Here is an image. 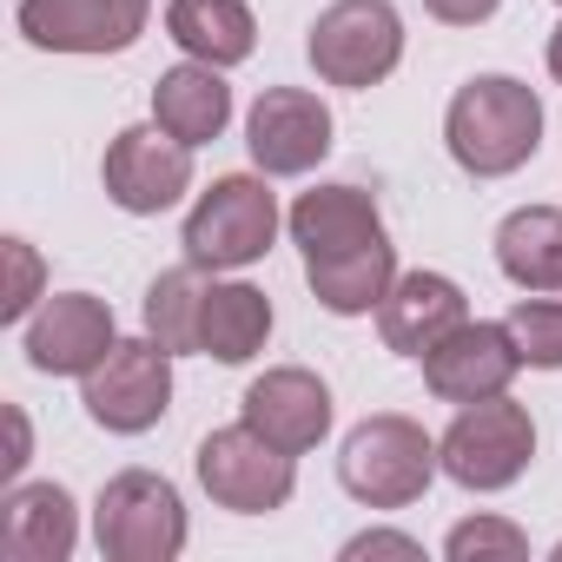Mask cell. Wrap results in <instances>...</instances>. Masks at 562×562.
<instances>
[{"label":"cell","mask_w":562,"mask_h":562,"mask_svg":"<svg viewBox=\"0 0 562 562\" xmlns=\"http://www.w3.org/2000/svg\"><path fill=\"white\" fill-rule=\"evenodd\" d=\"M424 8L443 21V27H476V21H490L503 0H424Z\"/></svg>","instance_id":"484cf974"},{"label":"cell","mask_w":562,"mask_h":562,"mask_svg":"<svg viewBox=\"0 0 562 562\" xmlns=\"http://www.w3.org/2000/svg\"><path fill=\"white\" fill-rule=\"evenodd\" d=\"M172 404V351L153 345V338H133V345H113L93 371H87V417L120 430V437H139L166 417Z\"/></svg>","instance_id":"9c48e42d"},{"label":"cell","mask_w":562,"mask_h":562,"mask_svg":"<svg viewBox=\"0 0 562 562\" xmlns=\"http://www.w3.org/2000/svg\"><path fill=\"white\" fill-rule=\"evenodd\" d=\"M516 364H522V351H516L509 325H457L437 351H424V384L443 404H483V397L509 391Z\"/></svg>","instance_id":"4fadbf2b"},{"label":"cell","mask_w":562,"mask_h":562,"mask_svg":"<svg viewBox=\"0 0 562 562\" xmlns=\"http://www.w3.org/2000/svg\"><path fill=\"white\" fill-rule=\"evenodd\" d=\"M93 536H100V555H113V562H172L186 549L179 490L153 470H120L100 490Z\"/></svg>","instance_id":"277c9868"},{"label":"cell","mask_w":562,"mask_h":562,"mask_svg":"<svg viewBox=\"0 0 562 562\" xmlns=\"http://www.w3.org/2000/svg\"><path fill=\"white\" fill-rule=\"evenodd\" d=\"M443 139H450V159L463 172L503 179V172H516L542 146V100L522 80H509V74H483V80H470L450 100Z\"/></svg>","instance_id":"7a4b0ae2"},{"label":"cell","mask_w":562,"mask_h":562,"mask_svg":"<svg viewBox=\"0 0 562 562\" xmlns=\"http://www.w3.org/2000/svg\"><path fill=\"white\" fill-rule=\"evenodd\" d=\"M536 457V424L522 404L509 397H483V404H463V417L443 430L437 443V463L450 483L463 490H509Z\"/></svg>","instance_id":"5b68a950"},{"label":"cell","mask_w":562,"mask_h":562,"mask_svg":"<svg viewBox=\"0 0 562 562\" xmlns=\"http://www.w3.org/2000/svg\"><path fill=\"white\" fill-rule=\"evenodd\" d=\"M153 120L172 133V139H186V146H205V139H218L225 133V120H232V87L218 80V67H172V74H159V87H153Z\"/></svg>","instance_id":"ac0fdd59"},{"label":"cell","mask_w":562,"mask_h":562,"mask_svg":"<svg viewBox=\"0 0 562 562\" xmlns=\"http://www.w3.org/2000/svg\"><path fill=\"white\" fill-rule=\"evenodd\" d=\"M555 555H562V549H555Z\"/></svg>","instance_id":"f1b7e54d"},{"label":"cell","mask_w":562,"mask_h":562,"mask_svg":"<svg viewBox=\"0 0 562 562\" xmlns=\"http://www.w3.org/2000/svg\"><path fill=\"white\" fill-rule=\"evenodd\" d=\"M245 424H251L265 443L305 457V450L331 430V391H325L312 371H299V364L265 371V378L245 391Z\"/></svg>","instance_id":"9a60e30c"},{"label":"cell","mask_w":562,"mask_h":562,"mask_svg":"<svg viewBox=\"0 0 562 562\" xmlns=\"http://www.w3.org/2000/svg\"><path fill=\"white\" fill-rule=\"evenodd\" d=\"M450 562H470V555H522L529 542H522V529H509V522H463V529H450Z\"/></svg>","instance_id":"cb8c5ba5"},{"label":"cell","mask_w":562,"mask_h":562,"mask_svg":"<svg viewBox=\"0 0 562 562\" xmlns=\"http://www.w3.org/2000/svg\"><path fill=\"white\" fill-rule=\"evenodd\" d=\"M503 325H509L522 364H536V371H562V305H555V299H529V305H516Z\"/></svg>","instance_id":"603a6c76"},{"label":"cell","mask_w":562,"mask_h":562,"mask_svg":"<svg viewBox=\"0 0 562 562\" xmlns=\"http://www.w3.org/2000/svg\"><path fill=\"white\" fill-rule=\"evenodd\" d=\"M271 338V299L251 285H205V312H199V351L218 364H245L258 358Z\"/></svg>","instance_id":"44dd1931"},{"label":"cell","mask_w":562,"mask_h":562,"mask_svg":"<svg viewBox=\"0 0 562 562\" xmlns=\"http://www.w3.org/2000/svg\"><path fill=\"white\" fill-rule=\"evenodd\" d=\"M199 483L218 509H238V516H271L292 503V450L265 443L251 424H232V430H212L199 443Z\"/></svg>","instance_id":"ba28073f"},{"label":"cell","mask_w":562,"mask_h":562,"mask_svg":"<svg viewBox=\"0 0 562 562\" xmlns=\"http://www.w3.org/2000/svg\"><path fill=\"white\" fill-rule=\"evenodd\" d=\"M74 496L60 483H21L0 503V555L8 562H67L74 555Z\"/></svg>","instance_id":"e0dca14e"},{"label":"cell","mask_w":562,"mask_h":562,"mask_svg":"<svg viewBox=\"0 0 562 562\" xmlns=\"http://www.w3.org/2000/svg\"><path fill=\"white\" fill-rule=\"evenodd\" d=\"M113 312L87 292H60L34 312L27 325V364L47 378H87L106 351H113Z\"/></svg>","instance_id":"5bb4252c"},{"label":"cell","mask_w":562,"mask_h":562,"mask_svg":"<svg viewBox=\"0 0 562 562\" xmlns=\"http://www.w3.org/2000/svg\"><path fill=\"white\" fill-rule=\"evenodd\" d=\"M186 186H192V146L172 139L159 120L106 146V192L120 212H166Z\"/></svg>","instance_id":"7c38bea8"},{"label":"cell","mask_w":562,"mask_h":562,"mask_svg":"<svg viewBox=\"0 0 562 562\" xmlns=\"http://www.w3.org/2000/svg\"><path fill=\"white\" fill-rule=\"evenodd\" d=\"M404 60V21L391 0H331L312 27V67L325 87H378Z\"/></svg>","instance_id":"52a82bcc"},{"label":"cell","mask_w":562,"mask_h":562,"mask_svg":"<svg viewBox=\"0 0 562 562\" xmlns=\"http://www.w3.org/2000/svg\"><path fill=\"white\" fill-rule=\"evenodd\" d=\"M245 146H251L258 172H271V179L312 172L331 153V113L305 87H271V93H258V106L245 120Z\"/></svg>","instance_id":"8fae6325"},{"label":"cell","mask_w":562,"mask_h":562,"mask_svg":"<svg viewBox=\"0 0 562 562\" xmlns=\"http://www.w3.org/2000/svg\"><path fill=\"white\" fill-rule=\"evenodd\" d=\"M199 312H205V278L186 258V265L153 278V292H146V338L166 345V351H199Z\"/></svg>","instance_id":"7402d4cb"},{"label":"cell","mask_w":562,"mask_h":562,"mask_svg":"<svg viewBox=\"0 0 562 562\" xmlns=\"http://www.w3.org/2000/svg\"><path fill=\"white\" fill-rule=\"evenodd\" d=\"M496 265L522 292H562V212L522 205L496 225Z\"/></svg>","instance_id":"ffe728a7"},{"label":"cell","mask_w":562,"mask_h":562,"mask_svg":"<svg viewBox=\"0 0 562 562\" xmlns=\"http://www.w3.org/2000/svg\"><path fill=\"white\" fill-rule=\"evenodd\" d=\"M378 325H384V345H391L397 358H424V351H437L457 325H470V312H463V292L450 285L443 271H411V278H397V285L384 292Z\"/></svg>","instance_id":"2e32d148"},{"label":"cell","mask_w":562,"mask_h":562,"mask_svg":"<svg viewBox=\"0 0 562 562\" xmlns=\"http://www.w3.org/2000/svg\"><path fill=\"white\" fill-rule=\"evenodd\" d=\"M271 238H278V199L265 192V179H245V172L212 179V192L186 218V258L199 271L205 265L212 271H238V265L265 258Z\"/></svg>","instance_id":"8992f818"},{"label":"cell","mask_w":562,"mask_h":562,"mask_svg":"<svg viewBox=\"0 0 562 562\" xmlns=\"http://www.w3.org/2000/svg\"><path fill=\"white\" fill-rule=\"evenodd\" d=\"M549 74H555V80H562V27H555V34H549Z\"/></svg>","instance_id":"83f0119b"},{"label":"cell","mask_w":562,"mask_h":562,"mask_svg":"<svg viewBox=\"0 0 562 562\" xmlns=\"http://www.w3.org/2000/svg\"><path fill=\"white\" fill-rule=\"evenodd\" d=\"M292 238L305 251V278L312 299L338 318H358L371 305H384V292L397 285V251L384 238L378 199L364 186H318L292 205Z\"/></svg>","instance_id":"6da1fadb"},{"label":"cell","mask_w":562,"mask_h":562,"mask_svg":"<svg viewBox=\"0 0 562 562\" xmlns=\"http://www.w3.org/2000/svg\"><path fill=\"white\" fill-rule=\"evenodd\" d=\"M437 443L424 437V424L411 417H364L351 437H345V457H338V476L358 503L371 509H404L430 490L437 476Z\"/></svg>","instance_id":"3957f363"},{"label":"cell","mask_w":562,"mask_h":562,"mask_svg":"<svg viewBox=\"0 0 562 562\" xmlns=\"http://www.w3.org/2000/svg\"><path fill=\"white\" fill-rule=\"evenodd\" d=\"M8 265H14V285H8V299H0V318H27V305L41 292V258H34L27 238H8Z\"/></svg>","instance_id":"d4e9b609"},{"label":"cell","mask_w":562,"mask_h":562,"mask_svg":"<svg viewBox=\"0 0 562 562\" xmlns=\"http://www.w3.org/2000/svg\"><path fill=\"white\" fill-rule=\"evenodd\" d=\"M153 0H21V34L47 54H126Z\"/></svg>","instance_id":"30bf717a"},{"label":"cell","mask_w":562,"mask_h":562,"mask_svg":"<svg viewBox=\"0 0 562 562\" xmlns=\"http://www.w3.org/2000/svg\"><path fill=\"white\" fill-rule=\"evenodd\" d=\"M345 555L358 562V555H424V549H417L411 536H391V529H371V536H358V542H351Z\"/></svg>","instance_id":"4316f807"},{"label":"cell","mask_w":562,"mask_h":562,"mask_svg":"<svg viewBox=\"0 0 562 562\" xmlns=\"http://www.w3.org/2000/svg\"><path fill=\"white\" fill-rule=\"evenodd\" d=\"M166 34L192 60H205V67H238L258 47V21H251L245 0H172V8H166Z\"/></svg>","instance_id":"d6986e66"}]
</instances>
